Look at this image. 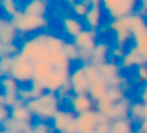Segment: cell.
<instances>
[{
  "mask_svg": "<svg viewBox=\"0 0 147 133\" xmlns=\"http://www.w3.org/2000/svg\"><path fill=\"white\" fill-rule=\"evenodd\" d=\"M10 20L21 34L41 32V30L49 24L45 16L26 14L22 10H19L16 14L13 15Z\"/></svg>",
  "mask_w": 147,
  "mask_h": 133,
  "instance_id": "3",
  "label": "cell"
},
{
  "mask_svg": "<svg viewBox=\"0 0 147 133\" xmlns=\"http://www.w3.org/2000/svg\"><path fill=\"white\" fill-rule=\"evenodd\" d=\"M31 131H32V133H55V132L53 124H49V121H43V120H37L35 122H33Z\"/></svg>",
  "mask_w": 147,
  "mask_h": 133,
  "instance_id": "33",
  "label": "cell"
},
{
  "mask_svg": "<svg viewBox=\"0 0 147 133\" xmlns=\"http://www.w3.org/2000/svg\"><path fill=\"white\" fill-rule=\"evenodd\" d=\"M95 133H110V132H103V131H98V130H95Z\"/></svg>",
  "mask_w": 147,
  "mask_h": 133,
  "instance_id": "47",
  "label": "cell"
},
{
  "mask_svg": "<svg viewBox=\"0 0 147 133\" xmlns=\"http://www.w3.org/2000/svg\"><path fill=\"white\" fill-rule=\"evenodd\" d=\"M1 4H2L3 10L8 15L9 18H11L13 15L16 14L19 11L18 9H17L15 0H1Z\"/></svg>",
  "mask_w": 147,
  "mask_h": 133,
  "instance_id": "36",
  "label": "cell"
},
{
  "mask_svg": "<svg viewBox=\"0 0 147 133\" xmlns=\"http://www.w3.org/2000/svg\"><path fill=\"white\" fill-rule=\"evenodd\" d=\"M32 124H31V123L20 122V121L14 120V119L10 117V118H8L7 120H5L4 122L1 123V129L13 131V132H15V133H24V132H27V131L31 130Z\"/></svg>",
  "mask_w": 147,
  "mask_h": 133,
  "instance_id": "24",
  "label": "cell"
},
{
  "mask_svg": "<svg viewBox=\"0 0 147 133\" xmlns=\"http://www.w3.org/2000/svg\"></svg>",
  "mask_w": 147,
  "mask_h": 133,
  "instance_id": "50",
  "label": "cell"
},
{
  "mask_svg": "<svg viewBox=\"0 0 147 133\" xmlns=\"http://www.w3.org/2000/svg\"><path fill=\"white\" fill-rule=\"evenodd\" d=\"M92 4H98V3H102V1L101 0H89Z\"/></svg>",
  "mask_w": 147,
  "mask_h": 133,
  "instance_id": "45",
  "label": "cell"
},
{
  "mask_svg": "<svg viewBox=\"0 0 147 133\" xmlns=\"http://www.w3.org/2000/svg\"><path fill=\"white\" fill-rule=\"evenodd\" d=\"M0 133H15L13 131H9V130H5V129H1V132Z\"/></svg>",
  "mask_w": 147,
  "mask_h": 133,
  "instance_id": "46",
  "label": "cell"
},
{
  "mask_svg": "<svg viewBox=\"0 0 147 133\" xmlns=\"http://www.w3.org/2000/svg\"><path fill=\"white\" fill-rule=\"evenodd\" d=\"M137 133H147V117L143 118V120L139 123Z\"/></svg>",
  "mask_w": 147,
  "mask_h": 133,
  "instance_id": "40",
  "label": "cell"
},
{
  "mask_svg": "<svg viewBox=\"0 0 147 133\" xmlns=\"http://www.w3.org/2000/svg\"><path fill=\"white\" fill-rule=\"evenodd\" d=\"M111 133H134V122L130 118L112 121Z\"/></svg>",
  "mask_w": 147,
  "mask_h": 133,
  "instance_id": "26",
  "label": "cell"
},
{
  "mask_svg": "<svg viewBox=\"0 0 147 133\" xmlns=\"http://www.w3.org/2000/svg\"><path fill=\"white\" fill-rule=\"evenodd\" d=\"M111 53V47L108 43L104 41H97V45L95 47L94 51L92 53V59H91L90 63L100 67L103 63L108 61V57Z\"/></svg>",
  "mask_w": 147,
  "mask_h": 133,
  "instance_id": "21",
  "label": "cell"
},
{
  "mask_svg": "<svg viewBox=\"0 0 147 133\" xmlns=\"http://www.w3.org/2000/svg\"><path fill=\"white\" fill-rule=\"evenodd\" d=\"M71 72L61 71L53 69L49 79L45 82V91L57 93L63 87L69 82V75Z\"/></svg>",
  "mask_w": 147,
  "mask_h": 133,
  "instance_id": "15",
  "label": "cell"
},
{
  "mask_svg": "<svg viewBox=\"0 0 147 133\" xmlns=\"http://www.w3.org/2000/svg\"><path fill=\"white\" fill-rule=\"evenodd\" d=\"M108 87H124L125 80L121 75V65L115 61H107L98 67Z\"/></svg>",
  "mask_w": 147,
  "mask_h": 133,
  "instance_id": "11",
  "label": "cell"
},
{
  "mask_svg": "<svg viewBox=\"0 0 147 133\" xmlns=\"http://www.w3.org/2000/svg\"><path fill=\"white\" fill-rule=\"evenodd\" d=\"M10 109H11L10 117L14 119V120L20 121V122H25V123H31V124L34 122L33 121V119L35 118L34 115L32 114L30 109L27 107L26 103L23 102L20 99Z\"/></svg>",
  "mask_w": 147,
  "mask_h": 133,
  "instance_id": "18",
  "label": "cell"
},
{
  "mask_svg": "<svg viewBox=\"0 0 147 133\" xmlns=\"http://www.w3.org/2000/svg\"><path fill=\"white\" fill-rule=\"evenodd\" d=\"M143 63H147L146 59L134 45H132L128 51H126L125 55L120 61V65L122 69L136 68Z\"/></svg>",
  "mask_w": 147,
  "mask_h": 133,
  "instance_id": "16",
  "label": "cell"
},
{
  "mask_svg": "<svg viewBox=\"0 0 147 133\" xmlns=\"http://www.w3.org/2000/svg\"><path fill=\"white\" fill-rule=\"evenodd\" d=\"M65 43H67V41H65L63 37L51 34V33H47V39H45V45H47L49 53H51V55L63 51Z\"/></svg>",
  "mask_w": 147,
  "mask_h": 133,
  "instance_id": "27",
  "label": "cell"
},
{
  "mask_svg": "<svg viewBox=\"0 0 147 133\" xmlns=\"http://www.w3.org/2000/svg\"><path fill=\"white\" fill-rule=\"evenodd\" d=\"M33 71L34 63L21 55L20 53H17L13 57L12 68L9 76L14 78L20 85L30 84L32 81Z\"/></svg>",
  "mask_w": 147,
  "mask_h": 133,
  "instance_id": "5",
  "label": "cell"
},
{
  "mask_svg": "<svg viewBox=\"0 0 147 133\" xmlns=\"http://www.w3.org/2000/svg\"><path fill=\"white\" fill-rule=\"evenodd\" d=\"M131 104H132L131 99L128 98L127 96L124 99H122L121 101H119V102L113 103L107 117L111 121L118 120V119L129 118Z\"/></svg>",
  "mask_w": 147,
  "mask_h": 133,
  "instance_id": "17",
  "label": "cell"
},
{
  "mask_svg": "<svg viewBox=\"0 0 147 133\" xmlns=\"http://www.w3.org/2000/svg\"><path fill=\"white\" fill-rule=\"evenodd\" d=\"M65 1L67 3V4H71V5H74L77 2V0H65Z\"/></svg>",
  "mask_w": 147,
  "mask_h": 133,
  "instance_id": "44",
  "label": "cell"
},
{
  "mask_svg": "<svg viewBox=\"0 0 147 133\" xmlns=\"http://www.w3.org/2000/svg\"><path fill=\"white\" fill-rule=\"evenodd\" d=\"M71 110L77 115L96 109V103L89 94H71L69 97Z\"/></svg>",
  "mask_w": 147,
  "mask_h": 133,
  "instance_id": "14",
  "label": "cell"
},
{
  "mask_svg": "<svg viewBox=\"0 0 147 133\" xmlns=\"http://www.w3.org/2000/svg\"><path fill=\"white\" fill-rule=\"evenodd\" d=\"M143 106L144 103L138 101V102H133L130 107V113H129V118L134 123H140L144 118L143 115Z\"/></svg>",
  "mask_w": 147,
  "mask_h": 133,
  "instance_id": "29",
  "label": "cell"
},
{
  "mask_svg": "<svg viewBox=\"0 0 147 133\" xmlns=\"http://www.w3.org/2000/svg\"><path fill=\"white\" fill-rule=\"evenodd\" d=\"M139 99H140L141 102L147 103V84L143 85L142 88H141L140 94H139Z\"/></svg>",
  "mask_w": 147,
  "mask_h": 133,
  "instance_id": "41",
  "label": "cell"
},
{
  "mask_svg": "<svg viewBox=\"0 0 147 133\" xmlns=\"http://www.w3.org/2000/svg\"><path fill=\"white\" fill-rule=\"evenodd\" d=\"M47 3L45 0H29L24 5L22 11L26 14L45 16L47 13Z\"/></svg>",
  "mask_w": 147,
  "mask_h": 133,
  "instance_id": "23",
  "label": "cell"
},
{
  "mask_svg": "<svg viewBox=\"0 0 147 133\" xmlns=\"http://www.w3.org/2000/svg\"><path fill=\"white\" fill-rule=\"evenodd\" d=\"M26 105L35 118L38 120L51 121L59 110L61 99L57 93L45 91L38 97L26 102Z\"/></svg>",
  "mask_w": 147,
  "mask_h": 133,
  "instance_id": "1",
  "label": "cell"
},
{
  "mask_svg": "<svg viewBox=\"0 0 147 133\" xmlns=\"http://www.w3.org/2000/svg\"><path fill=\"white\" fill-rule=\"evenodd\" d=\"M141 3V8L143 11H147V0H139Z\"/></svg>",
  "mask_w": 147,
  "mask_h": 133,
  "instance_id": "42",
  "label": "cell"
},
{
  "mask_svg": "<svg viewBox=\"0 0 147 133\" xmlns=\"http://www.w3.org/2000/svg\"><path fill=\"white\" fill-rule=\"evenodd\" d=\"M109 28L115 33L116 45L124 47L133 37L131 29V15L112 19L109 23Z\"/></svg>",
  "mask_w": 147,
  "mask_h": 133,
  "instance_id": "8",
  "label": "cell"
},
{
  "mask_svg": "<svg viewBox=\"0 0 147 133\" xmlns=\"http://www.w3.org/2000/svg\"><path fill=\"white\" fill-rule=\"evenodd\" d=\"M73 41L80 49L81 63H90L93 51L97 45V30L85 28Z\"/></svg>",
  "mask_w": 147,
  "mask_h": 133,
  "instance_id": "6",
  "label": "cell"
},
{
  "mask_svg": "<svg viewBox=\"0 0 147 133\" xmlns=\"http://www.w3.org/2000/svg\"><path fill=\"white\" fill-rule=\"evenodd\" d=\"M135 78L140 84H147V63H143L138 67H136L135 70Z\"/></svg>",
  "mask_w": 147,
  "mask_h": 133,
  "instance_id": "37",
  "label": "cell"
},
{
  "mask_svg": "<svg viewBox=\"0 0 147 133\" xmlns=\"http://www.w3.org/2000/svg\"><path fill=\"white\" fill-rule=\"evenodd\" d=\"M18 33V30L11 22L10 18H2L0 20V43L8 45L15 43Z\"/></svg>",
  "mask_w": 147,
  "mask_h": 133,
  "instance_id": "19",
  "label": "cell"
},
{
  "mask_svg": "<svg viewBox=\"0 0 147 133\" xmlns=\"http://www.w3.org/2000/svg\"><path fill=\"white\" fill-rule=\"evenodd\" d=\"M20 51V45H16L15 43L3 45L0 43V55H6V57H14Z\"/></svg>",
  "mask_w": 147,
  "mask_h": 133,
  "instance_id": "34",
  "label": "cell"
},
{
  "mask_svg": "<svg viewBox=\"0 0 147 133\" xmlns=\"http://www.w3.org/2000/svg\"><path fill=\"white\" fill-rule=\"evenodd\" d=\"M13 57H6L2 55L0 57V75L1 77L10 75V71L12 68Z\"/></svg>",
  "mask_w": 147,
  "mask_h": 133,
  "instance_id": "35",
  "label": "cell"
},
{
  "mask_svg": "<svg viewBox=\"0 0 147 133\" xmlns=\"http://www.w3.org/2000/svg\"><path fill=\"white\" fill-rule=\"evenodd\" d=\"M47 36V32H38L32 37L25 39L20 45L19 53L34 63L38 61H49L51 53L45 45Z\"/></svg>",
  "mask_w": 147,
  "mask_h": 133,
  "instance_id": "2",
  "label": "cell"
},
{
  "mask_svg": "<svg viewBox=\"0 0 147 133\" xmlns=\"http://www.w3.org/2000/svg\"><path fill=\"white\" fill-rule=\"evenodd\" d=\"M76 118L77 114L71 110L59 109L51 120V124L57 133H79Z\"/></svg>",
  "mask_w": 147,
  "mask_h": 133,
  "instance_id": "9",
  "label": "cell"
},
{
  "mask_svg": "<svg viewBox=\"0 0 147 133\" xmlns=\"http://www.w3.org/2000/svg\"><path fill=\"white\" fill-rule=\"evenodd\" d=\"M131 29L133 45L147 61V22L141 13L131 15Z\"/></svg>",
  "mask_w": 147,
  "mask_h": 133,
  "instance_id": "4",
  "label": "cell"
},
{
  "mask_svg": "<svg viewBox=\"0 0 147 133\" xmlns=\"http://www.w3.org/2000/svg\"><path fill=\"white\" fill-rule=\"evenodd\" d=\"M49 61L53 65V68L55 69V70L71 72V61H69V57L65 55V53L63 51L53 55Z\"/></svg>",
  "mask_w": 147,
  "mask_h": 133,
  "instance_id": "25",
  "label": "cell"
},
{
  "mask_svg": "<svg viewBox=\"0 0 147 133\" xmlns=\"http://www.w3.org/2000/svg\"><path fill=\"white\" fill-rule=\"evenodd\" d=\"M101 3L92 4L87 14L85 15L84 23L88 28L93 30H98L102 21V10H101Z\"/></svg>",
  "mask_w": 147,
  "mask_h": 133,
  "instance_id": "22",
  "label": "cell"
},
{
  "mask_svg": "<svg viewBox=\"0 0 147 133\" xmlns=\"http://www.w3.org/2000/svg\"><path fill=\"white\" fill-rule=\"evenodd\" d=\"M108 85L103 81V82H98L92 84L90 86V90H89V95L91 98L94 100L95 103H98L99 101L103 100L106 97L107 92H108Z\"/></svg>",
  "mask_w": 147,
  "mask_h": 133,
  "instance_id": "28",
  "label": "cell"
},
{
  "mask_svg": "<svg viewBox=\"0 0 147 133\" xmlns=\"http://www.w3.org/2000/svg\"><path fill=\"white\" fill-rule=\"evenodd\" d=\"M101 121V113L97 109L87 111L77 115L76 124L79 133L93 132Z\"/></svg>",
  "mask_w": 147,
  "mask_h": 133,
  "instance_id": "13",
  "label": "cell"
},
{
  "mask_svg": "<svg viewBox=\"0 0 147 133\" xmlns=\"http://www.w3.org/2000/svg\"><path fill=\"white\" fill-rule=\"evenodd\" d=\"M61 27L65 34L74 39L85 29V23L77 17L67 16L61 19Z\"/></svg>",
  "mask_w": 147,
  "mask_h": 133,
  "instance_id": "20",
  "label": "cell"
},
{
  "mask_svg": "<svg viewBox=\"0 0 147 133\" xmlns=\"http://www.w3.org/2000/svg\"><path fill=\"white\" fill-rule=\"evenodd\" d=\"M63 53H65L69 59L74 63V61H80V49L76 45V43L71 41H67L63 47Z\"/></svg>",
  "mask_w": 147,
  "mask_h": 133,
  "instance_id": "30",
  "label": "cell"
},
{
  "mask_svg": "<svg viewBox=\"0 0 147 133\" xmlns=\"http://www.w3.org/2000/svg\"><path fill=\"white\" fill-rule=\"evenodd\" d=\"M91 6H92V3L89 0H82L80 2H76L74 5H71V9L77 17L84 18Z\"/></svg>",
  "mask_w": 147,
  "mask_h": 133,
  "instance_id": "32",
  "label": "cell"
},
{
  "mask_svg": "<svg viewBox=\"0 0 147 133\" xmlns=\"http://www.w3.org/2000/svg\"><path fill=\"white\" fill-rule=\"evenodd\" d=\"M87 133H95V131H93V132H87Z\"/></svg>",
  "mask_w": 147,
  "mask_h": 133,
  "instance_id": "49",
  "label": "cell"
},
{
  "mask_svg": "<svg viewBox=\"0 0 147 133\" xmlns=\"http://www.w3.org/2000/svg\"><path fill=\"white\" fill-rule=\"evenodd\" d=\"M2 93L0 95V104L12 107L19 100V88L20 84L11 76L1 77Z\"/></svg>",
  "mask_w": 147,
  "mask_h": 133,
  "instance_id": "10",
  "label": "cell"
},
{
  "mask_svg": "<svg viewBox=\"0 0 147 133\" xmlns=\"http://www.w3.org/2000/svg\"><path fill=\"white\" fill-rule=\"evenodd\" d=\"M125 53H126V51H125L124 47H119V45H115L113 49H111L110 55H112L115 59H117V61H120L121 59H122V57L125 55Z\"/></svg>",
  "mask_w": 147,
  "mask_h": 133,
  "instance_id": "38",
  "label": "cell"
},
{
  "mask_svg": "<svg viewBox=\"0 0 147 133\" xmlns=\"http://www.w3.org/2000/svg\"><path fill=\"white\" fill-rule=\"evenodd\" d=\"M126 97L125 90L122 87H109L105 98L112 103H117Z\"/></svg>",
  "mask_w": 147,
  "mask_h": 133,
  "instance_id": "31",
  "label": "cell"
},
{
  "mask_svg": "<svg viewBox=\"0 0 147 133\" xmlns=\"http://www.w3.org/2000/svg\"><path fill=\"white\" fill-rule=\"evenodd\" d=\"M112 19L134 14L138 0H101Z\"/></svg>",
  "mask_w": 147,
  "mask_h": 133,
  "instance_id": "7",
  "label": "cell"
},
{
  "mask_svg": "<svg viewBox=\"0 0 147 133\" xmlns=\"http://www.w3.org/2000/svg\"><path fill=\"white\" fill-rule=\"evenodd\" d=\"M24 133H32V131L30 130V131H27V132H24Z\"/></svg>",
  "mask_w": 147,
  "mask_h": 133,
  "instance_id": "48",
  "label": "cell"
},
{
  "mask_svg": "<svg viewBox=\"0 0 147 133\" xmlns=\"http://www.w3.org/2000/svg\"><path fill=\"white\" fill-rule=\"evenodd\" d=\"M10 112H11L10 107L6 106V105L0 104V123L4 122L5 120L10 118Z\"/></svg>",
  "mask_w": 147,
  "mask_h": 133,
  "instance_id": "39",
  "label": "cell"
},
{
  "mask_svg": "<svg viewBox=\"0 0 147 133\" xmlns=\"http://www.w3.org/2000/svg\"><path fill=\"white\" fill-rule=\"evenodd\" d=\"M143 115H144V118L147 117V103H144V106H143Z\"/></svg>",
  "mask_w": 147,
  "mask_h": 133,
  "instance_id": "43",
  "label": "cell"
},
{
  "mask_svg": "<svg viewBox=\"0 0 147 133\" xmlns=\"http://www.w3.org/2000/svg\"><path fill=\"white\" fill-rule=\"evenodd\" d=\"M69 84L73 94H89L91 85L85 72L84 63H81V65L71 70L69 75Z\"/></svg>",
  "mask_w": 147,
  "mask_h": 133,
  "instance_id": "12",
  "label": "cell"
}]
</instances>
